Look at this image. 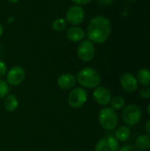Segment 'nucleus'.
<instances>
[{
  "instance_id": "a878e982",
  "label": "nucleus",
  "mask_w": 150,
  "mask_h": 151,
  "mask_svg": "<svg viewBox=\"0 0 150 151\" xmlns=\"http://www.w3.org/2000/svg\"><path fill=\"white\" fill-rule=\"evenodd\" d=\"M145 129H146V132H147L148 135H149L150 136V119L149 120H148V122L146 123Z\"/></svg>"
},
{
  "instance_id": "9b49d317",
  "label": "nucleus",
  "mask_w": 150,
  "mask_h": 151,
  "mask_svg": "<svg viewBox=\"0 0 150 151\" xmlns=\"http://www.w3.org/2000/svg\"><path fill=\"white\" fill-rule=\"evenodd\" d=\"M120 86L126 93H133L138 88V81L136 77L129 73H124L120 78Z\"/></svg>"
},
{
  "instance_id": "423d86ee",
  "label": "nucleus",
  "mask_w": 150,
  "mask_h": 151,
  "mask_svg": "<svg viewBox=\"0 0 150 151\" xmlns=\"http://www.w3.org/2000/svg\"><path fill=\"white\" fill-rule=\"evenodd\" d=\"M77 56L82 62L91 61L95 54V44L89 40H83L79 42L76 50Z\"/></svg>"
},
{
  "instance_id": "7ed1b4c3",
  "label": "nucleus",
  "mask_w": 150,
  "mask_h": 151,
  "mask_svg": "<svg viewBox=\"0 0 150 151\" xmlns=\"http://www.w3.org/2000/svg\"><path fill=\"white\" fill-rule=\"evenodd\" d=\"M98 122L105 130H114L118 124V117L117 112L111 107L102 109L98 114Z\"/></svg>"
},
{
  "instance_id": "c85d7f7f",
  "label": "nucleus",
  "mask_w": 150,
  "mask_h": 151,
  "mask_svg": "<svg viewBox=\"0 0 150 151\" xmlns=\"http://www.w3.org/2000/svg\"><path fill=\"white\" fill-rule=\"evenodd\" d=\"M147 111H148V114L150 116V104H149V106H148V109H147Z\"/></svg>"
},
{
  "instance_id": "9d476101",
  "label": "nucleus",
  "mask_w": 150,
  "mask_h": 151,
  "mask_svg": "<svg viewBox=\"0 0 150 151\" xmlns=\"http://www.w3.org/2000/svg\"><path fill=\"white\" fill-rule=\"evenodd\" d=\"M93 96L95 101L103 106H106L111 104V91L103 86H98L97 88H95Z\"/></svg>"
},
{
  "instance_id": "ddd939ff",
  "label": "nucleus",
  "mask_w": 150,
  "mask_h": 151,
  "mask_svg": "<svg viewBox=\"0 0 150 151\" xmlns=\"http://www.w3.org/2000/svg\"><path fill=\"white\" fill-rule=\"evenodd\" d=\"M76 77L71 73L61 74L57 81V86L63 90H71L76 84Z\"/></svg>"
},
{
  "instance_id": "b1692460",
  "label": "nucleus",
  "mask_w": 150,
  "mask_h": 151,
  "mask_svg": "<svg viewBox=\"0 0 150 151\" xmlns=\"http://www.w3.org/2000/svg\"><path fill=\"white\" fill-rule=\"evenodd\" d=\"M72 3H73V4H76V5H86L89 3H91L93 0H71Z\"/></svg>"
},
{
  "instance_id": "5701e85b",
  "label": "nucleus",
  "mask_w": 150,
  "mask_h": 151,
  "mask_svg": "<svg viewBox=\"0 0 150 151\" xmlns=\"http://www.w3.org/2000/svg\"><path fill=\"white\" fill-rule=\"evenodd\" d=\"M118 151H141L138 148H136L135 146L133 145H131V144H128V145H125L123 146L121 149H119Z\"/></svg>"
},
{
  "instance_id": "2eb2a0df",
  "label": "nucleus",
  "mask_w": 150,
  "mask_h": 151,
  "mask_svg": "<svg viewBox=\"0 0 150 151\" xmlns=\"http://www.w3.org/2000/svg\"><path fill=\"white\" fill-rule=\"evenodd\" d=\"M131 136V129L129 127L126 126H123L118 127L116 131H115V138L121 142H125L126 141L129 140Z\"/></svg>"
},
{
  "instance_id": "aec40b11",
  "label": "nucleus",
  "mask_w": 150,
  "mask_h": 151,
  "mask_svg": "<svg viewBox=\"0 0 150 151\" xmlns=\"http://www.w3.org/2000/svg\"><path fill=\"white\" fill-rule=\"evenodd\" d=\"M10 92V87L5 81L0 79V100L4 98Z\"/></svg>"
},
{
  "instance_id": "f03ea898",
  "label": "nucleus",
  "mask_w": 150,
  "mask_h": 151,
  "mask_svg": "<svg viewBox=\"0 0 150 151\" xmlns=\"http://www.w3.org/2000/svg\"><path fill=\"white\" fill-rule=\"evenodd\" d=\"M102 78L99 72L93 67H84L76 75V81L83 88H95L100 86Z\"/></svg>"
},
{
  "instance_id": "1a4fd4ad",
  "label": "nucleus",
  "mask_w": 150,
  "mask_h": 151,
  "mask_svg": "<svg viewBox=\"0 0 150 151\" xmlns=\"http://www.w3.org/2000/svg\"><path fill=\"white\" fill-rule=\"evenodd\" d=\"M95 151H118V141L113 135H106L101 138L95 147Z\"/></svg>"
},
{
  "instance_id": "0eeeda50",
  "label": "nucleus",
  "mask_w": 150,
  "mask_h": 151,
  "mask_svg": "<svg viewBox=\"0 0 150 151\" xmlns=\"http://www.w3.org/2000/svg\"><path fill=\"white\" fill-rule=\"evenodd\" d=\"M88 92L84 88H75L71 89L68 95V104L74 109L82 107L88 100Z\"/></svg>"
},
{
  "instance_id": "f3484780",
  "label": "nucleus",
  "mask_w": 150,
  "mask_h": 151,
  "mask_svg": "<svg viewBox=\"0 0 150 151\" xmlns=\"http://www.w3.org/2000/svg\"><path fill=\"white\" fill-rule=\"evenodd\" d=\"M138 83L141 84L143 87H149L150 86V70L147 68L141 69L136 77Z\"/></svg>"
},
{
  "instance_id": "4468645a",
  "label": "nucleus",
  "mask_w": 150,
  "mask_h": 151,
  "mask_svg": "<svg viewBox=\"0 0 150 151\" xmlns=\"http://www.w3.org/2000/svg\"><path fill=\"white\" fill-rule=\"evenodd\" d=\"M4 107L9 112L15 111L19 107V100L13 94H8L4 100Z\"/></svg>"
},
{
  "instance_id": "6e6552de",
  "label": "nucleus",
  "mask_w": 150,
  "mask_h": 151,
  "mask_svg": "<svg viewBox=\"0 0 150 151\" xmlns=\"http://www.w3.org/2000/svg\"><path fill=\"white\" fill-rule=\"evenodd\" d=\"M5 77V81L8 83V85L16 87L20 85L24 81L26 77V72L23 67L19 65H15L7 71Z\"/></svg>"
},
{
  "instance_id": "a211bd4d",
  "label": "nucleus",
  "mask_w": 150,
  "mask_h": 151,
  "mask_svg": "<svg viewBox=\"0 0 150 151\" xmlns=\"http://www.w3.org/2000/svg\"><path fill=\"white\" fill-rule=\"evenodd\" d=\"M125 104H126V100L123 96H117L113 98H111V108L112 110L116 111H120L122 109H124L125 107Z\"/></svg>"
},
{
  "instance_id": "20e7f679",
  "label": "nucleus",
  "mask_w": 150,
  "mask_h": 151,
  "mask_svg": "<svg viewBox=\"0 0 150 151\" xmlns=\"http://www.w3.org/2000/svg\"><path fill=\"white\" fill-rule=\"evenodd\" d=\"M141 117L142 111L136 104H129L123 109L122 119L127 127H134L139 124Z\"/></svg>"
},
{
  "instance_id": "dca6fc26",
  "label": "nucleus",
  "mask_w": 150,
  "mask_h": 151,
  "mask_svg": "<svg viewBox=\"0 0 150 151\" xmlns=\"http://www.w3.org/2000/svg\"><path fill=\"white\" fill-rule=\"evenodd\" d=\"M135 147L140 150H150V136L148 134H141L135 140Z\"/></svg>"
},
{
  "instance_id": "bb28decb",
  "label": "nucleus",
  "mask_w": 150,
  "mask_h": 151,
  "mask_svg": "<svg viewBox=\"0 0 150 151\" xmlns=\"http://www.w3.org/2000/svg\"><path fill=\"white\" fill-rule=\"evenodd\" d=\"M3 33H4V26H3V24L0 22V36H2Z\"/></svg>"
},
{
  "instance_id": "6ab92c4d",
  "label": "nucleus",
  "mask_w": 150,
  "mask_h": 151,
  "mask_svg": "<svg viewBox=\"0 0 150 151\" xmlns=\"http://www.w3.org/2000/svg\"><path fill=\"white\" fill-rule=\"evenodd\" d=\"M52 28L57 32H62L66 29L67 27V22L65 18H57L55 19L51 23Z\"/></svg>"
},
{
  "instance_id": "cd10ccee",
  "label": "nucleus",
  "mask_w": 150,
  "mask_h": 151,
  "mask_svg": "<svg viewBox=\"0 0 150 151\" xmlns=\"http://www.w3.org/2000/svg\"><path fill=\"white\" fill-rule=\"evenodd\" d=\"M10 4H17L19 2V0H7Z\"/></svg>"
},
{
  "instance_id": "7c9ffc66",
  "label": "nucleus",
  "mask_w": 150,
  "mask_h": 151,
  "mask_svg": "<svg viewBox=\"0 0 150 151\" xmlns=\"http://www.w3.org/2000/svg\"><path fill=\"white\" fill-rule=\"evenodd\" d=\"M53 1H59V0H53Z\"/></svg>"
},
{
  "instance_id": "39448f33",
  "label": "nucleus",
  "mask_w": 150,
  "mask_h": 151,
  "mask_svg": "<svg viewBox=\"0 0 150 151\" xmlns=\"http://www.w3.org/2000/svg\"><path fill=\"white\" fill-rule=\"evenodd\" d=\"M86 17L85 10L80 5L73 4L70 6L65 13V20L67 24H70L71 26H79L81 24Z\"/></svg>"
},
{
  "instance_id": "4be33fe9",
  "label": "nucleus",
  "mask_w": 150,
  "mask_h": 151,
  "mask_svg": "<svg viewBox=\"0 0 150 151\" xmlns=\"http://www.w3.org/2000/svg\"><path fill=\"white\" fill-rule=\"evenodd\" d=\"M8 69H7V65L6 64L0 60V79H2L3 77H4L6 75V73H7Z\"/></svg>"
},
{
  "instance_id": "f257e3e1",
  "label": "nucleus",
  "mask_w": 150,
  "mask_h": 151,
  "mask_svg": "<svg viewBox=\"0 0 150 151\" xmlns=\"http://www.w3.org/2000/svg\"><path fill=\"white\" fill-rule=\"evenodd\" d=\"M111 33V23L108 18L103 15H97L94 17L88 23L86 35L88 40L93 43H103L105 42Z\"/></svg>"
},
{
  "instance_id": "f8f14e48",
  "label": "nucleus",
  "mask_w": 150,
  "mask_h": 151,
  "mask_svg": "<svg viewBox=\"0 0 150 151\" xmlns=\"http://www.w3.org/2000/svg\"><path fill=\"white\" fill-rule=\"evenodd\" d=\"M67 39L72 42H80L86 37L85 30L80 26H71L65 32Z\"/></svg>"
},
{
  "instance_id": "412c9836",
  "label": "nucleus",
  "mask_w": 150,
  "mask_h": 151,
  "mask_svg": "<svg viewBox=\"0 0 150 151\" xmlns=\"http://www.w3.org/2000/svg\"><path fill=\"white\" fill-rule=\"evenodd\" d=\"M140 96L143 99H149L150 98V87H143L140 90Z\"/></svg>"
},
{
  "instance_id": "393cba45",
  "label": "nucleus",
  "mask_w": 150,
  "mask_h": 151,
  "mask_svg": "<svg viewBox=\"0 0 150 151\" xmlns=\"http://www.w3.org/2000/svg\"><path fill=\"white\" fill-rule=\"evenodd\" d=\"M98 4L104 6V7H108L112 4V0H97Z\"/></svg>"
},
{
  "instance_id": "c756f323",
  "label": "nucleus",
  "mask_w": 150,
  "mask_h": 151,
  "mask_svg": "<svg viewBox=\"0 0 150 151\" xmlns=\"http://www.w3.org/2000/svg\"><path fill=\"white\" fill-rule=\"evenodd\" d=\"M0 54H1V46H0Z\"/></svg>"
}]
</instances>
